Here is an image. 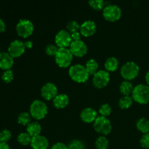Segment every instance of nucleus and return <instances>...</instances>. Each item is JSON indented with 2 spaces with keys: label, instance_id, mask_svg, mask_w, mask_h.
I'll return each mask as SVG.
<instances>
[{
  "label": "nucleus",
  "instance_id": "obj_26",
  "mask_svg": "<svg viewBox=\"0 0 149 149\" xmlns=\"http://www.w3.org/2000/svg\"><path fill=\"white\" fill-rule=\"evenodd\" d=\"M17 122L22 125H29L31 122V116L30 113L28 112H22L17 116Z\"/></svg>",
  "mask_w": 149,
  "mask_h": 149
},
{
  "label": "nucleus",
  "instance_id": "obj_24",
  "mask_svg": "<svg viewBox=\"0 0 149 149\" xmlns=\"http://www.w3.org/2000/svg\"><path fill=\"white\" fill-rule=\"evenodd\" d=\"M133 103V99L130 95H123L119 100V106L121 109H129Z\"/></svg>",
  "mask_w": 149,
  "mask_h": 149
},
{
  "label": "nucleus",
  "instance_id": "obj_38",
  "mask_svg": "<svg viewBox=\"0 0 149 149\" xmlns=\"http://www.w3.org/2000/svg\"><path fill=\"white\" fill-rule=\"evenodd\" d=\"M6 30V24L2 19L0 18V33L1 32L5 31Z\"/></svg>",
  "mask_w": 149,
  "mask_h": 149
},
{
  "label": "nucleus",
  "instance_id": "obj_12",
  "mask_svg": "<svg viewBox=\"0 0 149 149\" xmlns=\"http://www.w3.org/2000/svg\"><path fill=\"white\" fill-rule=\"evenodd\" d=\"M25 43L19 39H15L10 43L8 47V53L14 58H18L24 53L26 50Z\"/></svg>",
  "mask_w": 149,
  "mask_h": 149
},
{
  "label": "nucleus",
  "instance_id": "obj_23",
  "mask_svg": "<svg viewBox=\"0 0 149 149\" xmlns=\"http://www.w3.org/2000/svg\"><path fill=\"white\" fill-rule=\"evenodd\" d=\"M85 68L90 75H94L96 72L98 71V63L93 58L88 60L85 63Z\"/></svg>",
  "mask_w": 149,
  "mask_h": 149
},
{
  "label": "nucleus",
  "instance_id": "obj_36",
  "mask_svg": "<svg viewBox=\"0 0 149 149\" xmlns=\"http://www.w3.org/2000/svg\"><path fill=\"white\" fill-rule=\"evenodd\" d=\"M50 149H68V147L63 143L58 142L54 144Z\"/></svg>",
  "mask_w": 149,
  "mask_h": 149
},
{
  "label": "nucleus",
  "instance_id": "obj_4",
  "mask_svg": "<svg viewBox=\"0 0 149 149\" xmlns=\"http://www.w3.org/2000/svg\"><path fill=\"white\" fill-rule=\"evenodd\" d=\"M140 72V67L134 61H127L123 64L120 69L122 77L125 80L130 81L138 77Z\"/></svg>",
  "mask_w": 149,
  "mask_h": 149
},
{
  "label": "nucleus",
  "instance_id": "obj_39",
  "mask_svg": "<svg viewBox=\"0 0 149 149\" xmlns=\"http://www.w3.org/2000/svg\"><path fill=\"white\" fill-rule=\"evenodd\" d=\"M25 43V46H26V48H29V49H31V48L33 47V42L31 40H28L26 41Z\"/></svg>",
  "mask_w": 149,
  "mask_h": 149
},
{
  "label": "nucleus",
  "instance_id": "obj_20",
  "mask_svg": "<svg viewBox=\"0 0 149 149\" xmlns=\"http://www.w3.org/2000/svg\"><path fill=\"white\" fill-rule=\"evenodd\" d=\"M105 69L107 71H116L119 66V61L115 57H109L106 60L104 63Z\"/></svg>",
  "mask_w": 149,
  "mask_h": 149
},
{
  "label": "nucleus",
  "instance_id": "obj_15",
  "mask_svg": "<svg viewBox=\"0 0 149 149\" xmlns=\"http://www.w3.org/2000/svg\"><path fill=\"white\" fill-rule=\"evenodd\" d=\"M97 112L95 109L91 107H87L83 109L80 113L81 119L86 123H92L94 122L95 120L97 117Z\"/></svg>",
  "mask_w": 149,
  "mask_h": 149
},
{
  "label": "nucleus",
  "instance_id": "obj_2",
  "mask_svg": "<svg viewBox=\"0 0 149 149\" xmlns=\"http://www.w3.org/2000/svg\"><path fill=\"white\" fill-rule=\"evenodd\" d=\"M133 100L140 104L149 103V86L148 84H139L135 86L132 93Z\"/></svg>",
  "mask_w": 149,
  "mask_h": 149
},
{
  "label": "nucleus",
  "instance_id": "obj_22",
  "mask_svg": "<svg viewBox=\"0 0 149 149\" xmlns=\"http://www.w3.org/2000/svg\"><path fill=\"white\" fill-rule=\"evenodd\" d=\"M136 127L142 133H148L149 132V120L146 118H141L137 121Z\"/></svg>",
  "mask_w": 149,
  "mask_h": 149
},
{
  "label": "nucleus",
  "instance_id": "obj_35",
  "mask_svg": "<svg viewBox=\"0 0 149 149\" xmlns=\"http://www.w3.org/2000/svg\"><path fill=\"white\" fill-rule=\"evenodd\" d=\"M140 144L144 148H149V132L143 134L140 140Z\"/></svg>",
  "mask_w": 149,
  "mask_h": 149
},
{
  "label": "nucleus",
  "instance_id": "obj_7",
  "mask_svg": "<svg viewBox=\"0 0 149 149\" xmlns=\"http://www.w3.org/2000/svg\"><path fill=\"white\" fill-rule=\"evenodd\" d=\"M103 15L104 18L109 21H116L122 16V10L120 7L116 4H107L103 10Z\"/></svg>",
  "mask_w": 149,
  "mask_h": 149
},
{
  "label": "nucleus",
  "instance_id": "obj_32",
  "mask_svg": "<svg viewBox=\"0 0 149 149\" xmlns=\"http://www.w3.org/2000/svg\"><path fill=\"white\" fill-rule=\"evenodd\" d=\"M58 48L59 47L56 45L49 44L45 47V52H46L47 55H49V56H55Z\"/></svg>",
  "mask_w": 149,
  "mask_h": 149
},
{
  "label": "nucleus",
  "instance_id": "obj_13",
  "mask_svg": "<svg viewBox=\"0 0 149 149\" xmlns=\"http://www.w3.org/2000/svg\"><path fill=\"white\" fill-rule=\"evenodd\" d=\"M69 49L73 55L77 57H83L87 52V45L81 40L71 42Z\"/></svg>",
  "mask_w": 149,
  "mask_h": 149
},
{
  "label": "nucleus",
  "instance_id": "obj_8",
  "mask_svg": "<svg viewBox=\"0 0 149 149\" xmlns=\"http://www.w3.org/2000/svg\"><path fill=\"white\" fill-rule=\"evenodd\" d=\"M34 26L33 23L28 19H20L16 25L17 34L23 38H27L33 33Z\"/></svg>",
  "mask_w": 149,
  "mask_h": 149
},
{
  "label": "nucleus",
  "instance_id": "obj_14",
  "mask_svg": "<svg viewBox=\"0 0 149 149\" xmlns=\"http://www.w3.org/2000/svg\"><path fill=\"white\" fill-rule=\"evenodd\" d=\"M97 30V26L94 20H87L80 25L79 32L82 36L89 37L94 34Z\"/></svg>",
  "mask_w": 149,
  "mask_h": 149
},
{
  "label": "nucleus",
  "instance_id": "obj_11",
  "mask_svg": "<svg viewBox=\"0 0 149 149\" xmlns=\"http://www.w3.org/2000/svg\"><path fill=\"white\" fill-rule=\"evenodd\" d=\"M57 95L58 87L54 83L47 82L41 88V95L45 100H53Z\"/></svg>",
  "mask_w": 149,
  "mask_h": 149
},
{
  "label": "nucleus",
  "instance_id": "obj_18",
  "mask_svg": "<svg viewBox=\"0 0 149 149\" xmlns=\"http://www.w3.org/2000/svg\"><path fill=\"white\" fill-rule=\"evenodd\" d=\"M54 106L57 109H63L66 107L69 103V97L66 94L61 93L58 94L52 100Z\"/></svg>",
  "mask_w": 149,
  "mask_h": 149
},
{
  "label": "nucleus",
  "instance_id": "obj_33",
  "mask_svg": "<svg viewBox=\"0 0 149 149\" xmlns=\"http://www.w3.org/2000/svg\"><path fill=\"white\" fill-rule=\"evenodd\" d=\"M12 137L11 132L8 130H3L0 132V142L7 143L10 140Z\"/></svg>",
  "mask_w": 149,
  "mask_h": 149
},
{
  "label": "nucleus",
  "instance_id": "obj_19",
  "mask_svg": "<svg viewBox=\"0 0 149 149\" xmlns=\"http://www.w3.org/2000/svg\"><path fill=\"white\" fill-rule=\"evenodd\" d=\"M41 132H42V126L37 121L31 122L26 128V132H28L32 138L39 135Z\"/></svg>",
  "mask_w": 149,
  "mask_h": 149
},
{
  "label": "nucleus",
  "instance_id": "obj_37",
  "mask_svg": "<svg viewBox=\"0 0 149 149\" xmlns=\"http://www.w3.org/2000/svg\"><path fill=\"white\" fill-rule=\"evenodd\" d=\"M81 33L79 31H76L74 33H71V40L72 42H76V41L81 40Z\"/></svg>",
  "mask_w": 149,
  "mask_h": 149
},
{
  "label": "nucleus",
  "instance_id": "obj_41",
  "mask_svg": "<svg viewBox=\"0 0 149 149\" xmlns=\"http://www.w3.org/2000/svg\"><path fill=\"white\" fill-rule=\"evenodd\" d=\"M145 79H146V81L147 84H148V85L149 86V70L148 71H147L146 74Z\"/></svg>",
  "mask_w": 149,
  "mask_h": 149
},
{
  "label": "nucleus",
  "instance_id": "obj_34",
  "mask_svg": "<svg viewBox=\"0 0 149 149\" xmlns=\"http://www.w3.org/2000/svg\"><path fill=\"white\" fill-rule=\"evenodd\" d=\"M68 149H82L84 148L83 143L79 140H73L68 146Z\"/></svg>",
  "mask_w": 149,
  "mask_h": 149
},
{
  "label": "nucleus",
  "instance_id": "obj_5",
  "mask_svg": "<svg viewBox=\"0 0 149 149\" xmlns=\"http://www.w3.org/2000/svg\"><path fill=\"white\" fill-rule=\"evenodd\" d=\"M48 108L46 103L42 100H34L30 106V114L31 117L36 120L42 119L46 116Z\"/></svg>",
  "mask_w": 149,
  "mask_h": 149
},
{
  "label": "nucleus",
  "instance_id": "obj_31",
  "mask_svg": "<svg viewBox=\"0 0 149 149\" xmlns=\"http://www.w3.org/2000/svg\"><path fill=\"white\" fill-rule=\"evenodd\" d=\"M1 79H2L3 81L6 83H10L14 79V74H13V71L11 69L6 70L3 72L2 75H1Z\"/></svg>",
  "mask_w": 149,
  "mask_h": 149
},
{
  "label": "nucleus",
  "instance_id": "obj_1",
  "mask_svg": "<svg viewBox=\"0 0 149 149\" xmlns=\"http://www.w3.org/2000/svg\"><path fill=\"white\" fill-rule=\"evenodd\" d=\"M68 74L71 79L78 83L85 82L90 77V74L87 72L85 66L79 63L70 66Z\"/></svg>",
  "mask_w": 149,
  "mask_h": 149
},
{
  "label": "nucleus",
  "instance_id": "obj_17",
  "mask_svg": "<svg viewBox=\"0 0 149 149\" xmlns=\"http://www.w3.org/2000/svg\"><path fill=\"white\" fill-rule=\"evenodd\" d=\"M14 64V59L8 52H0V68L9 70Z\"/></svg>",
  "mask_w": 149,
  "mask_h": 149
},
{
  "label": "nucleus",
  "instance_id": "obj_21",
  "mask_svg": "<svg viewBox=\"0 0 149 149\" xmlns=\"http://www.w3.org/2000/svg\"><path fill=\"white\" fill-rule=\"evenodd\" d=\"M134 86L130 81L124 80L119 86V90L123 95H130L133 91Z\"/></svg>",
  "mask_w": 149,
  "mask_h": 149
},
{
  "label": "nucleus",
  "instance_id": "obj_42",
  "mask_svg": "<svg viewBox=\"0 0 149 149\" xmlns=\"http://www.w3.org/2000/svg\"><path fill=\"white\" fill-rule=\"evenodd\" d=\"M82 149H86V148H82Z\"/></svg>",
  "mask_w": 149,
  "mask_h": 149
},
{
  "label": "nucleus",
  "instance_id": "obj_10",
  "mask_svg": "<svg viewBox=\"0 0 149 149\" xmlns=\"http://www.w3.org/2000/svg\"><path fill=\"white\" fill-rule=\"evenodd\" d=\"M55 42L58 47H68L72 42L71 33L68 31L61 29L55 35Z\"/></svg>",
  "mask_w": 149,
  "mask_h": 149
},
{
  "label": "nucleus",
  "instance_id": "obj_6",
  "mask_svg": "<svg viewBox=\"0 0 149 149\" xmlns=\"http://www.w3.org/2000/svg\"><path fill=\"white\" fill-rule=\"evenodd\" d=\"M93 127L96 132L105 136L111 132L112 125L107 117L98 116L93 122Z\"/></svg>",
  "mask_w": 149,
  "mask_h": 149
},
{
  "label": "nucleus",
  "instance_id": "obj_28",
  "mask_svg": "<svg viewBox=\"0 0 149 149\" xmlns=\"http://www.w3.org/2000/svg\"><path fill=\"white\" fill-rule=\"evenodd\" d=\"M112 109L109 103H103L99 108L98 112L100 113V116H105V117H107L108 116L111 114V113Z\"/></svg>",
  "mask_w": 149,
  "mask_h": 149
},
{
  "label": "nucleus",
  "instance_id": "obj_30",
  "mask_svg": "<svg viewBox=\"0 0 149 149\" xmlns=\"http://www.w3.org/2000/svg\"><path fill=\"white\" fill-rule=\"evenodd\" d=\"M66 28L67 31H68L71 33H74V32L79 31V30L80 29V25L76 20H69L67 23Z\"/></svg>",
  "mask_w": 149,
  "mask_h": 149
},
{
  "label": "nucleus",
  "instance_id": "obj_27",
  "mask_svg": "<svg viewBox=\"0 0 149 149\" xmlns=\"http://www.w3.org/2000/svg\"><path fill=\"white\" fill-rule=\"evenodd\" d=\"M17 142L23 146H28L31 144L32 137L28 132H21L17 138Z\"/></svg>",
  "mask_w": 149,
  "mask_h": 149
},
{
  "label": "nucleus",
  "instance_id": "obj_29",
  "mask_svg": "<svg viewBox=\"0 0 149 149\" xmlns=\"http://www.w3.org/2000/svg\"><path fill=\"white\" fill-rule=\"evenodd\" d=\"M89 4L92 8L96 10H100L105 7V1L103 0H90Z\"/></svg>",
  "mask_w": 149,
  "mask_h": 149
},
{
  "label": "nucleus",
  "instance_id": "obj_40",
  "mask_svg": "<svg viewBox=\"0 0 149 149\" xmlns=\"http://www.w3.org/2000/svg\"><path fill=\"white\" fill-rule=\"evenodd\" d=\"M0 149H10V146L7 143L0 142Z\"/></svg>",
  "mask_w": 149,
  "mask_h": 149
},
{
  "label": "nucleus",
  "instance_id": "obj_25",
  "mask_svg": "<svg viewBox=\"0 0 149 149\" xmlns=\"http://www.w3.org/2000/svg\"><path fill=\"white\" fill-rule=\"evenodd\" d=\"M109 141L104 135H101L97 138L95 141V147L97 149H108Z\"/></svg>",
  "mask_w": 149,
  "mask_h": 149
},
{
  "label": "nucleus",
  "instance_id": "obj_16",
  "mask_svg": "<svg viewBox=\"0 0 149 149\" xmlns=\"http://www.w3.org/2000/svg\"><path fill=\"white\" fill-rule=\"evenodd\" d=\"M30 145L33 149H47L49 141L46 137L39 135L32 138Z\"/></svg>",
  "mask_w": 149,
  "mask_h": 149
},
{
  "label": "nucleus",
  "instance_id": "obj_9",
  "mask_svg": "<svg viewBox=\"0 0 149 149\" xmlns=\"http://www.w3.org/2000/svg\"><path fill=\"white\" fill-rule=\"evenodd\" d=\"M109 72L106 70H98V71L93 75V84L96 88H103L109 84Z\"/></svg>",
  "mask_w": 149,
  "mask_h": 149
},
{
  "label": "nucleus",
  "instance_id": "obj_3",
  "mask_svg": "<svg viewBox=\"0 0 149 149\" xmlns=\"http://www.w3.org/2000/svg\"><path fill=\"white\" fill-rule=\"evenodd\" d=\"M73 54L68 47H59L55 55V61L58 66L66 68L71 65L73 60Z\"/></svg>",
  "mask_w": 149,
  "mask_h": 149
}]
</instances>
